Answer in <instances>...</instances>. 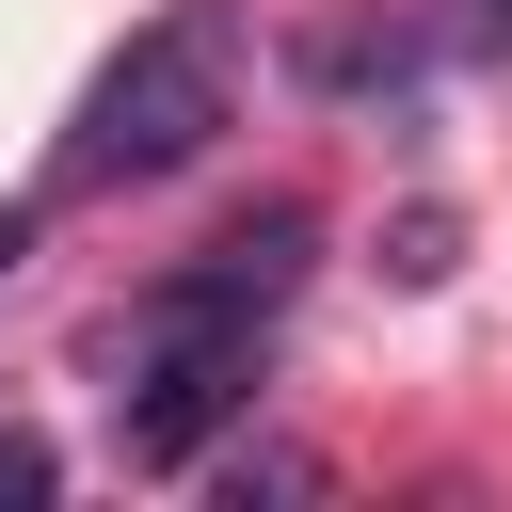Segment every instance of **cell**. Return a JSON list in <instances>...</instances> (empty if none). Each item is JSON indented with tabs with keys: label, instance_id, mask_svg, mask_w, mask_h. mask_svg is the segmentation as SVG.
<instances>
[{
	"label": "cell",
	"instance_id": "cell-3",
	"mask_svg": "<svg viewBox=\"0 0 512 512\" xmlns=\"http://www.w3.org/2000/svg\"><path fill=\"white\" fill-rule=\"evenodd\" d=\"M48 480H64V448H48V432H16V416H0V512H48Z\"/></svg>",
	"mask_w": 512,
	"mask_h": 512
},
{
	"label": "cell",
	"instance_id": "cell-4",
	"mask_svg": "<svg viewBox=\"0 0 512 512\" xmlns=\"http://www.w3.org/2000/svg\"><path fill=\"white\" fill-rule=\"evenodd\" d=\"M432 48H448V64H480V48H512V0H432Z\"/></svg>",
	"mask_w": 512,
	"mask_h": 512
},
{
	"label": "cell",
	"instance_id": "cell-2",
	"mask_svg": "<svg viewBox=\"0 0 512 512\" xmlns=\"http://www.w3.org/2000/svg\"><path fill=\"white\" fill-rule=\"evenodd\" d=\"M208 128H224V32H208V16H160V32H128V48L96 64V96H80V128H64V192H144V176H176Z\"/></svg>",
	"mask_w": 512,
	"mask_h": 512
},
{
	"label": "cell",
	"instance_id": "cell-5",
	"mask_svg": "<svg viewBox=\"0 0 512 512\" xmlns=\"http://www.w3.org/2000/svg\"><path fill=\"white\" fill-rule=\"evenodd\" d=\"M16 256H32V224H16V208H0V272H16Z\"/></svg>",
	"mask_w": 512,
	"mask_h": 512
},
{
	"label": "cell",
	"instance_id": "cell-1",
	"mask_svg": "<svg viewBox=\"0 0 512 512\" xmlns=\"http://www.w3.org/2000/svg\"><path fill=\"white\" fill-rule=\"evenodd\" d=\"M304 208H256L240 240H208L176 288H144L128 304V336H112V448L128 464H192L240 400H256V336H272V304L304 288Z\"/></svg>",
	"mask_w": 512,
	"mask_h": 512
}]
</instances>
